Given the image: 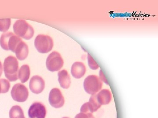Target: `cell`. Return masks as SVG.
Returning a JSON list of instances; mask_svg holds the SVG:
<instances>
[{
  "mask_svg": "<svg viewBox=\"0 0 158 118\" xmlns=\"http://www.w3.org/2000/svg\"><path fill=\"white\" fill-rule=\"evenodd\" d=\"M3 66L4 73L7 79L11 82L17 81L19 70L17 59L12 56H9L5 59Z\"/></svg>",
  "mask_w": 158,
  "mask_h": 118,
  "instance_id": "1",
  "label": "cell"
},
{
  "mask_svg": "<svg viewBox=\"0 0 158 118\" xmlns=\"http://www.w3.org/2000/svg\"><path fill=\"white\" fill-rule=\"evenodd\" d=\"M15 33L18 37L29 40L34 36V29L32 26L23 19L18 20L13 25Z\"/></svg>",
  "mask_w": 158,
  "mask_h": 118,
  "instance_id": "2",
  "label": "cell"
},
{
  "mask_svg": "<svg viewBox=\"0 0 158 118\" xmlns=\"http://www.w3.org/2000/svg\"><path fill=\"white\" fill-rule=\"evenodd\" d=\"M22 41V39L12 32H7L2 34L0 38V45L5 50H11L14 52L18 44Z\"/></svg>",
  "mask_w": 158,
  "mask_h": 118,
  "instance_id": "3",
  "label": "cell"
},
{
  "mask_svg": "<svg viewBox=\"0 0 158 118\" xmlns=\"http://www.w3.org/2000/svg\"><path fill=\"white\" fill-rule=\"evenodd\" d=\"M34 45L40 53H48L52 49L53 40L48 35L40 34L35 38Z\"/></svg>",
  "mask_w": 158,
  "mask_h": 118,
  "instance_id": "4",
  "label": "cell"
},
{
  "mask_svg": "<svg viewBox=\"0 0 158 118\" xmlns=\"http://www.w3.org/2000/svg\"><path fill=\"white\" fill-rule=\"evenodd\" d=\"M102 81L98 76L91 75L87 77L84 82L85 92L89 95H95L102 88Z\"/></svg>",
  "mask_w": 158,
  "mask_h": 118,
  "instance_id": "5",
  "label": "cell"
},
{
  "mask_svg": "<svg viewBox=\"0 0 158 118\" xmlns=\"http://www.w3.org/2000/svg\"><path fill=\"white\" fill-rule=\"evenodd\" d=\"M48 70L51 72L59 71L63 67L64 61L61 54L54 51L49 55L46 62Z\"/></svg>",
  "mask_w": 158,
  "mask_h": 118,
  "instance_id": "6",
  "label": "cell"
},
{
  "mask_svg": "<svg viewBox=\"0 0 158 118\" xmlns=\"http://www.w3.org/2000/svg\"><path fill=\"white\" fill-rule=\"evenodd\" d=\"M11 96L15 101L19 102H23L27 101L29 96L27 88L24 85L20 83L17 84L13 86L11 89Z\"/></svg>",
  "mask_w": 158,
  "mask_h": 118,
  "instance_id": "7",
  "label": "cell"
},
{
  "mask_svg": "<svg viewBox=\"0 0 158 118\" xmlns=\"http://www.w3.org/2000/svg\"><path fill=\"white\" fill-rule=\"evenodd\" d=\"M49 102L55 108H60L63 106L65 103V99L60 89L54 88L51 90L49 95Z\"/></svg>",
  "mask_w": 158,
  "mask_h": 118,
  "instance_id": "8",
  "label": "cell"
},
{
  "mask_svg": "<svg viewBox=\"0 0 158 118\" xmlns=\"http://www.w3.org/2000/svg\"><path fill=\"white\" fill-rule=\"evenodd\" d=\"M28 114L29 118H45L46 108L41 102H35L29 108Z\"/></svg>",
  "mask_w": 158,
  "mask_h": 118,
  "instance_id": "9",
  "label": "cell"
},
{
  "mask_svg": "<svg viewBox=\"0 0 158 118\" xmlns=\"http://www.w3.org/2000/svg\"><path fill=\"white\" fill-rule=\"evenodd\" d=\"M29 88L32 92L39 94L42 92L45 88V81L41 77L36 75L31 78Z\"/></svg>",
  "mask_w": 158,
  "mask_h": 118,
  "instance_id": "10",
  "label": "cell"
},
{
  "mask_svg": "<svg viewBox=\"0 0 158 118\" xmlns=\"http://www.w3.org/2000/svg\"><path fill=\"white\" fill-rule=\"evenodd\" d=\"M86 70V67L84 63L81 62H76L72 66L71 73L75 78L80 79L85 75Z\"/></svg>",
  "mask_w": 158,
  "mask_h": 118,
  "instance_id": "11",
  "label": "cell"
},
{
  "mask_svg": "<svg viewBox=\"0 0 158 118\" xmlns=\"http://www.w3.org/2000/svg\"><path fill=\"white\" fill-rule=\"evenodd\" d=\"M14 53L16 55L17 58L20 61L24 60L28 55V46L22 40L18 44Z\"/></svg>",
  "mask_w": 158,
  "mask_h": 118,
  "instance_id": "12",
  "label": "cell"
},
{
  "mask_svg": "<svg viewBox=\"0 0 158 118\" xmlns=\"http://www.w3.org/2000/svg\"><path fill=\"white\" fill-rule=\"evenodd\" d=\"M97 100L101 105L109 104L112 100V93L109 89L101 90L98 94H96Z\"/></svg>",
  "mask_w": 158,
  "mask_h": 118,
  "instance_id": "13",
  "label": "cell"
},
{
  "mask_svg": "<svg viewBox=\"0 0 158 118\" xmlns=\"http://www.w3.org/2000/svg\"><path fill=\"white\" fill-rule=\"evenodd\" d=\"M58 81L61 87L64 89H68L70 87L71 79L68 71L63 70L58 73Z\"/></svg>",
  "mask_w": 158,
  "mask_h": 118,
  "instance_id": "14",
  "label": "cell"
},
{
  "mask_svg": "<svg viewBox=\"0 0 158 118\" xmlns=\"http://www.w3.org/2000/svg\"><path fill=\"white\" fill-rule=\"evenodd\" d=\"M31 75V69L28 65H23L18 72V78L22 83L27 81Z\"/></svg>",
  "mask_w": 158,
  "mask_h": 118,
  "instance_id": "15",
  "label": "cell"
},
{
  "mask_svg": "<svg viewBox=\"0 0 158 118\" xmlns=\"http://www.w3.org/2000/svg\"><path fill=\"white\" fill-rule=\"evenodd\" d=\"M10 118H26L23 110L20 106L16 105L12 106L9 111Z\"/></svg>",
  "mask_w": 158,
  "mask_h": 118,
  "instance_id": "16",
  "label": "cell"
},
{
  "mask_svg": "<svg viewBox=\"0 0 158 118\" xmlns=\"http://www.w3.org/2000/svg\"><path fill=\"white\" fill-rule=\"evenodd\" d=\"M11 24L10 18L0 19V32H6L9 30Z\"/></svg>",
  "mask_w": 158,
  "mask_h": 118,
  "instance_id": "17",
  "label": "cell"
},
{
  "mask_svg": "<svg viewBox=\"0 0 158 118\" xmlns=\"http://www.w3.org/2000/svg\"><path fill=\"white\" fill-rule=\"evenodd\" d=\"M10 88L9 82L5 79H0V94L6 93L9 92Z\"/></svg>",
  "mask_w": 158,
  "mask_h": 118,
  "instance_id": "18",
  "label": "cell"
},
{
  "mask_svg": "<svg viewBox=\"0 0 158 118\" xmlns=\"http://www.w3.org/2000/svg\"><path fill=\"white\" fill-rule=\"evenodd\" d=\"M87 60H88V65L90 69L93 70H96L99 68V66L97 63L96 61L89 53H88L87 55Z\"/></svg>",
  "mask_w": 158,
  "mask_h": 118,
  "instance_id": "19",
  "label": "cell"
},
{
  "mask_svg": "<svg viewBox=\"0 0 158 118\" xmlns=\"http://www.w3.org/2000/svg\"><path fill=\"white\" fill-rule=\"evenodd\" d=\"M89 102H90L92 104L94 108H95L96 111L101 106V105L99 104L97 100L96 94L92 95V96H90V99H89Z\"/></svg>",
  "mask_w": 158,
  "mask_h": 118,
  "instance_id": "20",
  "label": "cell"
},
{
  "mask_svg": "<svg viewBox=\"0 0 158 118\" xmlns=\"http://www.w3.org/2000/svg\"><path fill=\"white\" fill-rule=\"evenodd\" d=\"M75 118H95L91 113L80 112L75 117Z\"/></svg>",
  "mask_w": 158,
  "mask_h": 118,
  "instance_id": "21",
  "label": "cell"
},
{
  "mask_svg": "<svg viewBox=\"0 0 158 118\" xmlns=\"http://www.w3.org/2000/svg\"><path fill=\"white\" fill-rule=\"evenodd\" d=\"M99 75V78L102 81L104 82L107 85H109L107 80L106 77L105 76L102 70H100Z\"/></svg>",
  "mask_w": 158,
  "mask_h": 118,
  "instance_id": "22",
  "label": "cell"
},
{
  "mask_svg": "<svg viewBox=\"0 0 158 118\" xmlns=\"http://www.w3.org/2000/svg\"><path fill=\"white\" fill-rule=\"evenodd\" d=\"M3 72L2 65V62L0 61V77L2 76V73Z\"/></svg>",
  "mask_w": 158,
  "mask_h": 118,
  "instance_id": "23",
  "label": "cell"
},
{
  "mask_svg": "<svg viewBox=\"0 0 158 118\" xmlns=\"http://www.w3.org/2000/svg\"><path fill=\"white\" fill-rule=\"evenodd\" d=\"M62 118H70L68 117H63Z\"/></svg>",
  "mask_w": 158,
  "mask_h": 118,
  "instance_id": "24",
  "label": "cell"
}]
</instances>
